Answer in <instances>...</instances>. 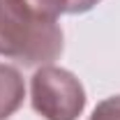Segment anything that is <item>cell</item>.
Returning a JSON list of instances; mask_svg holds the SVG:
<instances>
[{
  "label": "cell",
  "instance_id": "3",
  "mask_svg": "<svg viewBox=\"0 0 120 120\" xmlns=\"http://www.w3.org/2000/svg\"><path fill=\"white\" fill-rule=\"evenodd\" d=\"M26 97V83L21 72L12 65L0 62V120L14 116L23 104Z\"/></svg>",
  "mask_w": 120,
  "mask_h": 120
},
{
  "label": "cell",
  "instance_id": "2",
  "mask_svg": "<svg viewBox=\"0 0 120 120\" xmlns=\"http://www.w3.org/2000/svg\"><path fill=\"white\" fill-rule=\"evenodd\" d=\"M30 99L44 120H76L86 109V90L72 72L42 65L30 81Z\"/></svg>",
  "mask_w": 120,
  "mask_h": 120
},
{
  "label": "cell",
  "instance_id": "5",
  "mask_svg": "<svg viewBox=\"0 0 120 120\" xmlns=\"http://www.w3.org/2000/svg\"><path fill=\"white\" fill-rule=\"evenodd\" d=\"M90 120H120V95L99 102L95 106Z\"/></svg>",
  "mask_w": 120,
  "mask_h": 120
},
{
  "label": "cell",
  "instance_id": "4",
  "mask_svg": "<svg viewBox=\"0 0 120 120\" xmlns=\"http://www.w3.org/2000/svg\"><path fill=\"white\" fill-rule=\"evenodd\" d=\"M23 2L32 7L37 14L46 19H56V21L60 14H67V7H69V0H23Z\"/></svg>",
  "mask_w": 120,
  "mask_h": 120
},
{
  "label": "cell",
  "instance_id": "6",
  "mask_svg": "<svg viewBox=\"0 0 120 120\" xmlns=\"http://www.w3.org/2000/svg\"><path fill=\"white\" fill-rule=\"evenodd\" d=\"M99 0H69V7H67V14H83L90 12Z\"/></svg>",
  "mask_w": 120,
  "mask_h": 120
},
{
  "label": "cell",
  "instance_id": "1",
  "mask_svg": "<svg viewBox=\"0 0 120 120\" xmlns=\"http://www.w3.org/2000/svg\"><path fill=\"white\" fill-rule=\"evenodd\" d=\"M62 53V30L23 0H0V56L23 67L49 65Z\"/></svg>",
  "mask_w": 120,
  "mask_h": 120
}]
</instances>
